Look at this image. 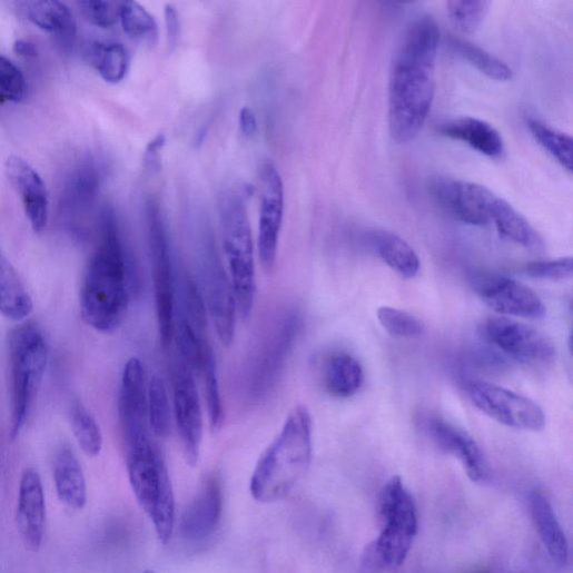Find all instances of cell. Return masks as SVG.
<instances>
[{"label": "cell", "instance_id": "ab89813d", "mask_svg": "<svg viewBox=\"0 0 573 573\" xmlns=\"http://www.w3.org/2000/svg\"><path fill=\"white\" fill-rule=\"evenodd\" d=\"M79 7L86 20L97 28L110 29L119 20V3L85 0L79 3Z\"/></svg>", "mask_w": 573, "mask_h": 573}, {"label": "cell", "instance_id": "7bdbcfd3", "mask_svg": "<svg viewBox=\"0 0 573 573\" xmlns=\"http://www.w3.org/2000/svg\"><path fill=\"white\" fill-rule=\"evenodd\" d=\"M239 126L244 136L254 137L258 130V121L254 110L244 107L239 115Z\"/></svg>", "mask_w": 573, "mask_h": 573}, {"label": "cell", "instance_id": "74e56055", "mask_svg": "<svg viewBox=\"0 0 573 573\" xmlns=\"http://www.w3.org/2000/svg\"><path fill=\"white\" fill-rule=\"evenodd\" d=\"M28 83L22 71L8 58L0 56V103L22 102Z\"/></svg>", "mask_w": 573, "mask_h": 573}, {"label": "cell", "instance_id": "ffe728a7", "mask_svg": "<svg viewBox=\"0 0 573 573\" xmlns=\"http://www.w3.org/2000/svg\"><path fill=\"white\" fill-rule=\"evenodd\" d=\"M427 428L435 444L462 463L471 481L484 483L488 480L490 468L485 456L470 434L439 418L429 419Z\"/></svg>", "mask_w": 573, "mask_h": 573}, {"label": "cell", "instance_id": "277c9868", "mask_svg": "<svg viewBox=\"0 0 573 573\" xmlns=\"http://www.w3.org/2000/svg\"><path fill=\"white\" fill-rule=\"evenodd\" d=\"M124 447L134 495L159 541L167 544L174 531L175 497L164 457L152 435L126 441Z\"/></svg>", "mask_w": 573, "mask_h": 573}, {"label": "cell", "instance_id": "b9f144b4", "mask_svg": "<svg viewBox=\"0 0 573 573\" xmlns=\"http://www.w3.org/2000/svg\"><path fill=\"white\" fill-rule=\"evenodd\" d=\"M165 24L170 49L177 46L180 36V22L177 10L172 6L165 7Z\"/></svg>", "mask_w": 573, "mask_h": 573}, {"label": "cell", "instance_id": "7402d4cb", "mask_svg": "<svg viewBox=\"0 0 573 573\" xmlns=\"http://www.w3.org/2000/svg\"><path fill=\"white\" fill-rule=\"evenodd\" d=\"M55 484L60 501L73 510L87 505L88 490L82 466L70 447H62L56 456Z\"/></svg>", "mask_w": 573, "mask_h": 573}, {"label": "cell", "instance_id": "cb8c5ba5", "mask_svg": "<svg viewBox=\"0 0 573 573\" xmlns=\"http://www.w3.org/2000/svg\"><path fill=\"white\" fill-rule=\"evenodd\" d=\"M530 503L532 518L545 550L554 562L566 564L569 545L553 507L539 492L531 495Z\"/></svg>", "mask_w": 573, "mask_h": 573}, {"label": "cell", "instance_id": "52a82bcc", "mask_svg": "<svg viewBox=\"0 0 573 573\" xmlns=\"http://www.w3.org/2000/svg\"><path fill=\"white\" fill-rule=\"evenodd\" d=\"M11 368L12 427L11 442L19 438L43 384L49 346L34 323H24L9 335Z\"/></svg>", "mask_w": 573, "mask_h": 573}, {"label": "cell", "instance_id": "7c38bea8", "mask_svg": "<svg viewBox=\"0 0 573 573\" xmlns=\"http://www.w3.org/2000/svg\"><path fill=\"white\" fill-rule=\"evenodd\" d=\"M195 372L181 358L172 368L174 413L186 462L196 466L204 434L202 406Z\"/></svg>", "mask_w": 573, "mask_h": 573}, {"label": "cell", "instance_id": "e0dca14e", "mask_svg": "<svg viewBox=\"0 0 573 573\" xmlns=\"http://www.w3.org/2000/svg\"><path fill=\"white\" fill-rule=\"evenodd\" d=\"M47 522L46 494L40 474L27 468L21 477L17 524L27 550L39 552L42 547Z\"/></svg>", "mask_w": 573, "mask_h": 573}, {"label": "cell", "instance_id": "3957f363", "mask_svg": "<svg viewBox=\"0 0 573 573\" xmlns=\"http://www.w3.org/2000/svg\"><path fill=\"white\" fill-rule=\"evenodd\" d=\"M312 456L313 419L299 406L259 458L250 482L253 497L264 504L286 498L307 473Z\"/></svg>", "mask_w": 573, "mask_h": 573}, {"label": "cell", "instance_id": "f1b7e54d", "mask_svg": "<svg viewBox=\"0 0 573 573\" xmlns=\"http://www.w3.org/2000/svg\"><path fill=\"white\" fill-rule=\"evenodd\" d=\"M449 45L455 53L490 79L504 82L513 79V70L486 50L455 38L451 40Z\"/></svg>", "mask_w": 573, "mask_h": 573}, {"label": "cell", "instance_id": "2e32d148", "mask_svg": "<svg viewBox=\"0 0 573 573\" xmlns=\"http://www.w3.org/2000/svg\"><path fill=\"white\" fill-rule=\"evenodd\" d=\"M260 186L258 256L263 268L269 273L277 260L285 210L284 182L274 164L263 165Z\"/></svg>", "mask_w": 573, "mask_h": 573}, {"label": "cell", "instance_id": "60d3db41", "mask_svg": "<svg viewBox=\"0 0 573 573\" xmlns=\"http://www.w3.org/2000/svg\"><path fill=\"white\" fill-rule=\"evenodd\" d=\"M166 144V138L162 134L157 135L149 144L147 145L145 151V166L149 171H158L161 162V150Z\"/></svg>", "mask_w": 573, "mask_h": 573}, {"label": "cell", "instance_id": "6da1fadb", "mask_svg": "<svg viewBox=\"0 0 573 573\" xmlns=\"http://www.w3.org/2000/svg\"><path fill=\"white\" fill-rule=\"evenodd\" d=\"M441 30L432 16L418 17L407 29L389 82V129L398 144L413 141L429 116L435 97Z\"/></svg>", "mask_w": 573, "mask_h": 573}, {"label": "cell", "instance_id": "d590c367", "mask_svg": "<svg viewBox=\"0 0 573 573\" xmlns=\"http://www.w3.org/2000/svg\"><path fill=\"white\" fill-rule=\"evenodd\" d=\"M377 319L392 336L413 338L426 332L425 324L414 315L389 306L377 309Z\"/></svg>", "mask_w": 573, "mask_h": 573}, {"label": "cell", "instance_id": "484cf974", "mask_svg": "<svg viewBox=\"0 0 573 573\" xmlns=\"http://www.w3.org/2000/svg\"><path fill=\"white\" fill-rule=\"evenodd\" d=\"M23 16L39 29L63 40L76 36L77 26L70 9L57 0H34L21 4Z\"/></svg>", "mask_w": 573, "mask_h": 573}, {"label": "cell", "instance_id": "ac0fdd59", "mask_svg": "<svg viewBox=\"0 0 573 573\" xmlns=\"http://www.w3.org/2000/svg\"><path fill=\"white\" fill-rule=\"evenodd\" d=\"M6 170L11 185L20 196L33 231L41 234L49 221V197L42 177L20 156H11Z\"/></svg>", "mask_w": 573, "mask_h": 573}, {"label": "cell", "instance_id": "7a4b0ae2", "mask_svg": "<svg viewBox=\"0 0 573 573\" xmlns=\"http://www.w3.org/2000/svg\"><path fill=\"white\" fill-rule=\"evenodd\" d=\"M132 268L125 253L113 210L105 208L100 240L85 270L80 310L85 323L111 334L122 324L130 303Z\"/></svg>", "mask_w": 573, "mask_h": 573}, {"label": "cell", "instance_id": "d4e9b609", "mask_svg": "<svg viewBox=\"0 0 573 573\" xmlns=\"http://www.w3.org/2000/svg\"><path fill=\"white\" fill-rule=\"evenodd\" d=\"M323 378L325 389L332 397L346 399L359 392L364 373L359 362L352 355L336 353L326 359Z\"/></svg>", "mask_w": 573, "mask_h": 573}, {"label": "cell", "instance_id": "f6af8a7d", "mask_svg": "<svg viewBox=\"0 0 573 573\" xmlns=\"http://www.w3.org/2000/svg\"><path fill=\"white\" fill-rule=\"evenodd\" d=\"M144 573H154V572L148 570V571H145Z\"/></svg>", "mask_w": 573, "mask_h": 573}, {"label": "cell", "instance_id": "4fadbf2b", "mask_svg": "<svg viewBox=\"0 0 573 573\" xmlns=\"http://www.w3.org/2000/svg\"><path fill=\"white\" fill-rule=\"evenodd\" d=\"M429 192L451 217L474 227L491 224L493 207L498 198L485 186L445 176L431 179Z\"/></svg>", "mask_w": 573, "mask_h": 573}, {"label": "cell", "instance_id": "8d00e7d4", "mask_svg": "<svg viewBox=\"0 0 573 573\" xmlns=\"http://www.w3.org/2000/svg\"><path fill=\"white\" fill-rule=\"evenodd\" d=\"M205 378L208 413L214 432L221 429L225 422V408L220 392L217 359L214 349L206 358L201 374Z\"/></svg>", "mask_w": 573, "mask_h": 573}, {"label": "cell", "instance_id": "83f0119b", "mask_svg": "<svg viewBox=\"0 0 573 573\" xmlns=\"http://www.w3.org/2000/svg\"><path fill=\"white\" fill-rule=\"evenodd\" d=\"M498 235L517 246L527 249H539L542 239L531 224L508 202L497 198L491 215Z\"/></svg>", "mask_w": 573, "mask_h": 573}, {"label": "cell", "instance_id": "e575fe53", "mask_svg": "<svg viewBox=\"0 0 573 573\" xmlns=\"http://www.w3.org/2000/svg\"><path fill=\"white\" fill-rule=\"evenodd\" d=\"M491 8L490 2L485 0H475V2H448L446 12L452 26L462 34L471 36L476 33L483 26Z\"/></svg>", "mask_w": 573, "mask_h": 573}, {"label": "cell", "instance_id": "d6986e66", "mask_svg": "<svg viewBox=\"0 0 573 573\" xmlns=\"http://www.w3.org/2000/svg\"><path fill=\"white\" fill-rule=\"evenodd\" d=\"M224 511L221 482L216 475L202 484L194 502L186 507L180 517L181 535L189 541H202L218 528Z\"/></svg>", "mask_w": 573, "mask_h": 573}, {"label": "cell", "instance_id": "f35d334b", "mask_svg": "<svg viewBox=\"0 0 573 573\" xmlns=\"http://www.w3.org/2000/svg\"><path fill=\"white\" fill-rule=\"evenodd\" d=\"M528 277L549 281H564L572 278L573 261L571 257L531 263L525 267Z\"/></svg>", "mask_w": 573, "mask_h": 573}, {"label": "cell", "instance_id": "d6a6232c", "mask_svg": "<svg viewBox=\"0 0 573 573\" xmlns=\"http://www.w3.org/2000/svg\"><path fill=\"white\" fill-rule=\"evenodd\" d=\"M527 127L536 141L557 160V162L572 171V139L570 136L553 129L536 118H527Z\"/></svg>", "mask_w": 573, "mask_h": 573}, {"label": "cell", "instance_id": "836d02e7", "mask_svg": "<svg viewBox=\"0 0 573 573\" xmlns=\"http://www.w3.org/2000/svg\"><path fill=\"white\" fill-rule=\"evenodd\" d=\"M119 20L125 33L138 41L155 43L158 26L152 16L136 2L119 3Z\"/></svg>", "mask_w": 573, "mask_h": 573}, {"label": "cell", "instance_id": "f546056e", "mask_svg": "<svg viewBox=\"0 0 573 573\" xmlns=\"http://www.w3.org/2000/svg\"><path fill=\"white\" fill-rule=\"evenodd\" d=\"M75 437L88 457H97L103 446V437L95 416L79 401L75 402L70 414Z\"/></svg>", "mask_w": 573, "mask_h": 573}, {"label": "cell", "instance_id": "ee69618b", "mask_svg": "<svg viewBox=\"0 0 573 573\" xmlns=\"http://www.w3.org/2000/svg\"><path fill=\"white\" fill-rule=\"evenodd\" d=\"M14 53L23 59L30 60L38 57V49L36 45L27 40H18L14 43Z\"/></svg>", "mask_w": 573, "mask_h": 573}, {"label": "cell", "instance_id": "4316f807", "mask_svg": "<svg viewBox=\"0 0 573 573\" xmlns=\"http://www.w3.org/2000/svg\"><path fill=\"white\" fill-rule=\"evenodd\" d=\"M369 240L378 257L403 278L413 279L418 275L419 257L406 240L384 230L372 233Z\"/></svg>", "mask_w": 573, "mask_h": 573}, {"label": "cell", "instance_id": "9c48e42d", "mask_svg": "<svg viewBox=\"0 0 573 573\" xmlns=\"http://www.w3.org/2000/svg\"><path fill=\"white\" fill-rule=\"evenodd\" d=\"M146 226L159 338L168 347L174 337L176 276L169 236L155 201L147 204Z\"/></svg>", "mask_w": 573, "mask_h": 573}, {"label": "cell", "instance_id": "ba28073f", "mask_svg": "<svg viewBox=\"0 0 573 573\" xmlns=\"http://www.w3.org/2000/svg\"><path fill=\"white\" fill-rule=\"evenodd\" d=\"M195 254L199 287L208 313L219 339L225 346H230L236 334L237 302L229 273L208 228H202L197 235Z\"/></svg>", "mask_w": 573, "mask_h": 573}, {"label": "cell", "instance_id": "8992f818", "mask_svg": "<svg viewBox=\"0 0 573 573\" xmlns=\"http://www.w3.org/2000/svg\"><path fill=\"white\" fill-rule=\"evenodd\" d=\"M219 217L224 255L243 319L250 318L256 298L255 245L243 195L228 190L220 198Z\"/></svg>", "mask_w": 573, "mask_h": 573}, {"label": "cell", "instance_id": "44dd1931", "mask_svg": "<svg viewBox=\"0 0 573 573\" xmlns=\"http://www.w3.org/2000/svg\"><path fill=\"white\" fill-rule=\"evenodd\" d=\"M436 130L443 136L463 141L482 155L500 159L505 152V145L500 132L488 122L462 117L445 120L436 125Z\"/></svg>", "mask_w": 573, "mask_h": 573}, {"label": "cell", "instance_id": "30bf717a", "mask_svg": "<svg viewBox=\"0 0 573 573\" xmlns=\"http://www.w3.org/2000/svg\"><path fill=\"white\" fill-rule=\"evenodd\" d=\"M302 328L303 317L296 309L280 315L270 327L250 366L247 381L250 399L263 401L273 392Z\"/></svg>", "mask_w": 573, "mask_h": 573}, {"label": "cell", "instance_id": "1f68e13d", "mask_svg": "<svg viewBox=\"0 0 573 573\" xmlns=\"http://www.w3.org/2000/svg\"><path fill=\"white\" fill-rule=\"evenodd\" d=\"M147 406L151 434L157 438L167 437L171 426L170 406L164 381L157 375L149 381Z\"/></svg>", "mask_w": 573, "mask_h": 573}, {"label": "cell", "instance_id": "5bb4252c", "mask_svg": "<svg viewBox=\"0 0 573 573\" xmlns=\"http://www.w3.org/2000/svg\"><path fill=\"white\" fill-rule=\"evenodd\" d=\"M485 338L508 356L526 364L554 359L553 340L542 332L507 317H488L482 326Z\"/></svg>", "mask_w": 573, "mask_h": 573}, {"label": "cell", "instance_id": "9a60e30c", "mask_svg": "<svg viewBox=\"0 0 573 573\" xmlns=\"http://www.w3.org/2000/svg\"><path fill=\"white\" fill-rule=\"evenodd\" d=\"M475 294L501 315L540 319L546 309L528 286L493 273L475 274L471 280Z\"/></svg>", "mask_w": 573, "mask_h": 573}, {"label": "cell", "instance_id": "4dcf8cb0", "mask_svg": "<svg viewBox=\"0 0 573 573\" xmlns=\"http://www.w3.org/2000/svg\"><path fill=\"white\" fill-rule=\"evenodd\" d=\"M91 60L108 83L121 82L128 72L129 56L122 45H96L91 51Z\"/></svg>", "mask_w": 573, "mask_h": 573}, {"label": "cell", "instance_id": "8fae6325", "mask_svg": "<svg viewBox=\"0 0 573 573\" xmlns=\"http://www.w3.org/2000/svg\"><path fill=\"white\" fill-rule=\"evenodd\" d=\"M467 394L482 413L506 427L534 433L545 427L542 408L514 392L485 381H472Z\"/></svg>", "mask_w": 573, "mask_h": 573}, {"label": "cell", "instance_id": "5b68a950", "mask_svg": "<svg viewBox=\"0 0 573 573\" xmlns=\"http://www.w3.org/2000/svg\"><path fill=\"white\" fill-rule=\"evenodd\" d=\"M381 531L365 554L379 570L402 566L418 533L419 517L416 502L399 476L391 478L378 497Z\"/></svg>", "mask_w": 573, "mask_h": 573}, {"label": "cell", "instance_id": "603a6c76", "mask_svg": "<svg viewBox=\"0 0 573 573\" xmlns=\"http://www.w3.org/2000/svg\"><path fill=\"white\" fill-rule=\"evenodd\" d=\"M34 304L16 268L0 251V315L13 322L27 319Z\"/></svg>", "mask_w": 573, "mask_h": 573}]
</instances>
